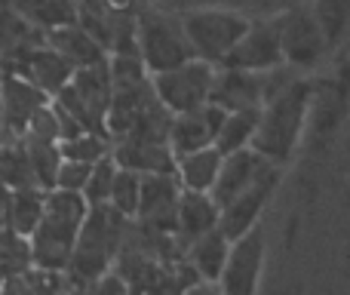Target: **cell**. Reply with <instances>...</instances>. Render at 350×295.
I'll return each mask as SVG.
<instances>
[{"label":"cell","instance_id":"1","mask_svg":"<svg viewBox=\"0 0 350 295\" xmlns=\"http://www.w3.org/2000/svg\"><path fill=\"white\" fill-rule=\"evenodd\" d=\"M314 84L308 77H286L280 80V71L273 77L271 96L261 105V120L255 129L252 151L283 169L295 157L301 136L308 133L310 105H314Z\"/></svg>","mask_w":350,"mask_h":295},{"label":"cell","instance_id":"2","mask_svg":"<svg viewBox=\"0 0 350 295\" xmlns=\"http://www.w3.org/2000/svg\"><path fill=\"white\" fill-rule=\"evenodd\" d=\"M86 216H90V203L83 200V194L46 191L43 218L34 234L25 240L34 271L59 274L65 268H71Z\"/></svg>","mask_w":350,"mask_h":295},{"label":"cell","instance_id":"3","mask_svg":"<svg viewBox=\"0 0 350 295\" xmlns=\"http://www.w3.org/2000/svg\"><path fill=\"white\" fill-rule=\"evenodd\" d=\"M135 53H139L148 77L175 71L197 59L181 18L170 10L148 3V0H142L135 10Z\"/></svg>","mask_w":350,"mask_h":295},{"label":"cell","instance_id":"4","mask_svg":"<svg viewBox=\"0 0 350 295\" xmlns=\"http://www.w3.org/2000/svg\"><path fill=\"white\" fill-rule=\"evenodd\" d=\"M185 34L191 40L197 59L218 68L230 55V49L243 40L252 18L240 6H200V10L178 12Z\"/></svg>","mask_w":350,"mask_h":295},{"label":"cell","instance_id":"5","mask_svg":"<svg viewBox=\"0 0 350 295\" xmlns=\"http://www.w3.org/2000/svg\"><path fill=\"white\" fill-rule=\"evenodd\" d=\"M114 99V84H111V68L108 62L96 68H80L71 74L68 86L53 99L71 120H77L86 133L108 136V108Z\"/></svg>","mask_w":350,"mask_h":295},{"label":"cell","instance_id":"6","mask_svg":"<svg viewBox=\"0 0 350 295\" xmlns=\"http://www.w3.org/2000/svg\"><path fill=\"white\" fill-rule=\"evenodd\" d=\"M273 28L280 37V53H283V65L292 71H314L323 65L332 49H329L326 37H323L320 25L314 18L310 3L298 0V3L286 6V10L273 12Z\"/></svg>","mask_w":350,"mask_h":295},{"label":"cell","instance_id":"7","mask_svg":"<svg viewBox=\"0 0 350 295\" xmlns=\"http://www.w3.org/2000/svg\"><path fill=\"white\" fill-rule=\"evenodd\" d=\"M212 80H215V68L206 65L203 59H193L187 65L175 68V71L154 74L151 90L157 96V102L163 105L166 114L181 117V114H193V111L209 105Z\"/></svg>","mask_w":350,"mask_h":295},{"label":"cell","instance_id":"8","mask_svg":"<svg viewBox=\"0 0 350 295\" xmlns=\"http://www.w3.org/2000/svg\"><path fill=\"white\" fill-rule=\"evenodd\" d=\"M265 228L255 225L246 237L230 243V255L218 277V295H258L261 271H265Z\"/></svg>","mask_w":350,"mask_h":295},{"label":"cell","instance_id":"9","mask_svg":"<svg viewBox=\"0 0 350 295\" xmlns=\"http://www.w3.org/2000/svg\"><path fill=\"white\" fill-rule=\"evenodd\" d=\"M218 68L224 71H246V74H273L283 71V53H280V37L273 28V18H252L243 40L230 49V55Z\"/></svg>","mask_w":350,"mask_h":295},{"label":"cell","instance_id":"10","mask_svg":"<svg viewBox=\"0 0 350 295\" xmlns=\"http://www.w3.org/2000/svg\"><path fill=\"white\" fill-rule=\"evenodd\" d=\"M53 99L43 96L37 86L22 80L18 74L0 68V127H3V142H18L25 129L31 127L43 108H49Z\"/></svg>","mask_w":350,"mask_h":295},{"label":"cell","instance_id":"11","mask_svg":"<svg viewBox=\"0 0 350 295\" xmlns=\"http://www.w3.org/2000/svg\"><path fill=\"white\" fill-rule=\"evenodd\" d=\"M0 68L18 74V77L28 80L31 86H37V90H40L43 96H49V99L59 96V92L68 86L71 74H74V68L68 65V62L62 59L53 47H46V40L22 49V53H16L12 59L0 62Z\"/></svg>","mask_w":350,"mask_h":295},{"label":"cell","instance_id":"12","mask_svg":"<svg viewBox=\"0 0 350 295\" xmlns=\"http://www.w3.org/2000/svg\"><path fill=\"white\" fill-rule=\"evenodd\" d=\"M280 179H283V169L273 166L271 172H267L261 181H255V185L249 188L243 197H237L234 203L224 206L221 216H218V231L224 234V240L237 243L240 237H246L255 225H261V212H265V206L271 203V197H273V191H277Z\"/></svg>","mask_w":350,"mask_h":295},{"label":"cell","instance_id":"13","mask_svg":"<svg viewBox=\"0 0 350 295\" xmlns=\"http://www.w3.org/2000/svg\"><path fill=\"white\" fill-rule=\"evenodd\" d=\"M273 77H277V71L273 74H246V71H224V68H215L209 102L218 105L221 111H228V114L261 108L273 86Z\"/></svg>","mask_w":350,"mask_h":295},{"label":"cell","instance_id":"14","mask_svg":"<svg viewBox=\"0 0 350 295\" xmlns=\"http://www.w3.org/2000/svg\"><path fill=\"white\" fill-rule=\"evenodd\" d=\"M271 169H273V163L265 160L261 154H255L252 148L237 151V154H228L221 160V172H218L215 188L209 191V197L215 200L218 209H224V206L234 203L237 197H243L255 181L265 179Z\"/></svg>","mask_w":350,"mask_h":295},{"label":"cell","instance_id":"15","mask_svg":"<svg viewBox=\"0 0 350 295\" xmlns=\"http://www.w3.org/2000/svg\"><path fill=\"white\" fill-rule=\"evenodd\" d=\"M224 117H228V111H221L212 102L206 105V108L193 111V114L172 117L166 145H170L175 160L185 154H193V151H203V148L215 145V136H218V129H221Z\"/></svg>","mask_w":350,"mask_h":295},{"label":"cell","instance_id":"16","mask_svg":"<svg viewBox=\"0 0 350 295\" xmlns=\"http://www.w3.org/2000/svg\"><path fill=\"white\" fill-rule=\"evenodd\" d=\"M181 188L175 175H142V200L139 222L154 225L157 231H175V212H178Z\"/></svg>","mask_w":350,"mask_h":295},{"label":"cell","instance_id":"17","mask_svg":"<svg viewBox=\"0 0 350 295\" xmlns=\"http://www.w3.org/2000/svg\"><path fill=\"white\" fill-rule=\"evenodd\" d=\"M114 163L120 169L139 175H175V157L166 142H151V139H123L114 142L111 151Z\"/></svg>","mask_w":350,"mask_h":295},{"label":"cell","instance_id":"18","mask_svg":"<svg viewBox=\"0 0 350 295\" xmlns=\"http://www.w3.org/2000/svg\"><path fill=\"white\" fill-rule=\"evenodd\" d=\"M46 47H53L74 71L80 68H96V65H105L111 59V53L102 47L98 37H92L83 25H68V28H59V31H49L46 37Z\"/></svg>","mask_w":350,"mask_h":295},{"label":"cell","instance_id":"19","mask_svg":"<svg viewBox=\"0 0 350 295\" xmlns=\"http://www.w3.org/2000/svg\"><path fill=\"white\" fill-rule=\"evenodd\" d=\"M6 6L43 37L80 22V0H6Z\"/></svg>","mask_w":350,"mask_h":295},{"label":"cell","instance_id":"20","mask_svg":"<svg viewBox=\"0 0 350 295\" xmlns=\"http://www.w3.org/2000/svg\"><path fill=\"white\" fill-rule=\"evenodd\" d=\"M218 216H221V209L215 206V200H212L209 194L181 191L178 212H175V234L191 246L200 237H206L209 231L218 228Z\"/></svg>","mask_w":350,"mask_h":295},{"label":"cell","instance_id":"21","mask_svg":"<svg viewBox=\"0 0 350 295\" xmlns=\"http://www.w3.org/2000/svg\"><path fill=\"white\" fill-rule=\"evenodd\" d=\"M221 160L218 148H203L185 154L175 160V181L181 191H193V194H209L215 188V179L221 172Z\"/></svg>","mask_w":350,"mask_h":295},{"label":"cell","instance_id":"22","mask_svg":"<svg viewBox=\"0 0 350 295\" xmlns=\"http://www.w3.org/2000/svg\"><path fill=\"white\" fill-rule=\"evenodd\" d=\"M228 255H230V243L224 240V234L218 228L187 246V261L197 271V280H203V283H218L224 265H228Z\"/></svg>","mask_w":350,"mask_h":295},{"label":"cell","instance_id":"23","mask_svg":"<svg viewBox=\"0 0 350 295\" xmlns=\"http://www.w3.org/2000/svg\"><path fill=\"white\" fill-rule=\"evenodd\" d=\"M258 120H261V108L234 111V114H228V117H224V123H221V129H218L215 145H212V148H218V154H221V157L252 148Z\"/></svg>","mask_w":350,"mask_h":295},{"label":"cell","instance_id":"24","mask_svg":"<svg viewBox=\"0 0 350 295\" xmlns=\"http://www.w3.org/2000/svg\"><path fill=\"white\" fill-rule=\"evenodd\" d=\"M43 206H46V191H40V188L12 191V234L18 240H28L37 231L43 218Z\"/></svg>","mask_w":350,"mask_h":295},{"label":"cell","instance_id":"25","mask_svg":"<svg viewBox=\"0 0 350 295\" xmlns=\"http://www.w3.org/2000/svg\"><path fill=\"white\" fill-rule=\"evenodd\" d=\"M310 10L329 49H338L350 31V0H310Z\"/></svg>","mask_w":350,"mask_h":295},{"label":"cell","instance_id":"26","mask_svg":"<svg viewBox=\"0 0 350 295\" xmlns=\"http://www.w3.org/2000/svg\"><path fill=\"white\" fill-rule=\"evenodd\" d=\"M0 188H10V191L37 188L22 142H0Z\"/></svg>","mask_w":350,"mask_h":295},{"label":"cell","instance_id":"27","mask_svg":"<svg viewBox=\"0 0 350 295\" xmlns=\"http://www.w3.org/2000/svg\"><path fill=\"white\" fill-rule=\"evenodd\" d=\"M22 145H25V151H28V163H31L34 185L40 188V191H53L55 175H59V166H62L59 145H53V142H22Z\"/></svg>","mask_w":350,"mask_h":295},{"label":"cell","instance_id":"28","mask_svg":"<svg viewBox=\"0 0 350 295\" xmlns=\"http://www.w3.org/2000/svg\"><path fill=\"white\" fill-rule=\"evenodd\" d=\"M139 200H142V175L129 172V169H117L108 206L117 212V216H123L129 222V218L139 216Z\"/></svg>","mask_w":350,"mask_h":295},{"label":"cell","instance_id":"29","mask_svg":"<svg viewBox=\"0 0 350 295\" xmlns=\"http://www.w3.org/2000/svg\"><path fill=\"white\" fill-rule=\"evenodd\" d=\"M62 151V160H77V163H98L114 151V142L108 136H96V133H83L71 142H62L59 145Z\"/></svg>","mask_w":350,"mask_h":295},{"label":"cell","instance_id":"30","mask_svg":"<svg viewBox=\"0 0 350 295\" xmlns=\"http://www.w3.org/2000/svg\"><path fill=\"white\" fill-rule=\"evenodd\" d=\"M117 163L114 157H105V160H98L96 166H92L90 172V181H86L83 188V200L90 206H108V197H111V188H114V179H117Z\"/></svg>","mask_w":350,"mask_h":295},{"label":"cell","instance_id":"31","mask_svg":"<svg viewBox=\"0 0 350 295\" xmlns=\"http://www.w3.org/2000/svg\"><path fill=\"white\" fill-rule=\"evenodd\" d=\"M96 166V163H92ZM90 163H77V160H62L59 175H55V188L53 191H71V194H83L86 181L92 172Z\"/></svg>","mask_w":350,"mask_h":295},{"label":"cell","instance_id":"32","mask_svg":"<svg viewBox=\"0 0 350 295\" xmlns=\"http://www.w3.org/2000/svg\"><path fill=\"white\" fill-rule=\"evenodd\" d=\"M148 3L160 6V10H170V12H187V10H200V6H237L240 0H148Z\"/></svg>","mask_w":350,"mask_h":295},{"label":"cell","instance_id":"33","mask_svg":"<svg viewBox=\"0 0 350 295\" xmlns=\"http://www.w3.org/2000/svg\"><path fill=\"white\" fill-rule=\"evenodd\" d=\"M10 237H16L12 234V191L0 188V243Z\"/></svg>","mask_w":350,"mask_h":295},{"label":"cell","instance_id":"34","mask_svg":"<svg viewBox=\"0 0 350 295\" xmlns=\"http://www.w3.org/2000/svg\"><path fill=\"white\" fill-rule=\"evenodd\" d=\"M178 295H218V286H215V283H203V280H197V283H191L187 290H181Z\"/></svg>","mask_w":350,"mask_h":295},{"label":"cell","instance_id":"35","mask_svg":"<svg viewBox=\"0 0 350 295\" xmlns=\"http://www.w3.org/2000/svg\"><path fill=\"white\" fill-rule=\"evenodd\" d=\"M249 6H258V10H286V6H292V3H298V0H246Z\"/></svg>","mask_w":350,"mask_h":295},{"label":"cell","instance_id":"36","mask_svg":"<svg viewBox=\"0 0 350 295\" xmlns=\"http://www.w3.org/2000/svg\"><path fill=\"white\" fill-rule=\"evenodd\" d=\"M0 142H3V127H0Z\"/></svg>","mask_w":350,"mask_h":295}]
</instances>
